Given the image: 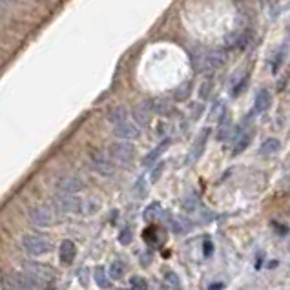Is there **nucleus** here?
Here are the masks:
<instances>
[{
  "label": "nucleus",
  "mask_w": 290,
  "mask_h": 290,
  "mask_svg": "<svg viewBox=\"0 0 290 290\" xmlns=\"http://www.w3.org/2000/svg\"><path fill=\"white\" fill-rule=\"evenodd\" d=\"M110 157L113 161H117L119 165L122 166H130L135 159V148L128 141H117V143L110 144Z\"/></svg>",
  "instance_id": "obj_1"
},
{
  "label": "nucleus",
  "mask_w": 290,
  "mask_h": 290,
  "mask_svg": "<svg viewBox=\"0 0 290 290\" xmlns=\"http://www.w3.org/2000/svg\"><path fill=\"white\" fill-rule=\"evenodd\" d=\"M22 248H24L30 256H42V254H48L53 247H51V243H49V239L42 238V235L26 234L22 238Z\"/></svg>",
  "instance_id": "obj_2"
},
{
  "label": "nucleus",
  "mask_w": 290,
  "mask_h": 290,
  "mask_svg": "<svg viewBox=\"0 0 290 290\" xmlns=\"http://www.w3.org/2000/svg\"><path fill=\"white\" fill-rule=\"evenodd\" d=\"M30 221L37 226H51L57 223V212L53 206H46V204H39L30 210Z\"/></svg>",
  "instance_id": "obj_3"
},
{
  "label": "nucleus",
  "mask_w": 290,
  "mask_h": 290,
  "mask_svg": "<svg viewBox=\"0 0 290 290\" xmlns=\"http://www.w3.org/2000/svg\"><path fill=\"white\" fill-rule=\"evenodd\" d=\"M81 201L78 197L71 194H59L53 197L51 201V206L55 212H62V214H73V212H78L81 210Z\"/></svg>",
  "instance_id": "obj_4"
},
{
  "label": "nucleus",
  "mask_w": 290,
  "mask_h": 290,
  "mask_svg": "<svg viewBox=\"0 0 290 290\" xmlns=\"http://www.w3.org/2000/svg\"><path fill=\"white\" fill-rule=\"evenodd\" d=\"M24 272L33 277V279H37L40 285H48V283H51L55 279V274H53V270L49 267H46L42 263H35V261L24 263Z\"/></svg>",
  "instance_id": "obj_5"
},
{
  "label": "nucleus",
  "mask_w": 290,
  "mask_h": 290,
  "mask_svg": "<svg viewBox=\"0 0 290 290\" xmlns=\"http://www.w3.org/2000/svg\"><path fill=\"white\" fill-rule=\"evenodd\" d=\"M90 161H91L93 170H95L99 175H102V177H113V175H115V165L100 152H91Z\"/></svg>",
  "instance_id": "obj_6"
},
{
  "label": "nucleus",
  "mask_w": 290,
  "mask_h": 290,
  "mask_svg": "<svg viewBox=\"0 0 290 290\" xmlns=\"http://www.w3.org/2000/svg\"><path fill=\"white\" fill-rule=\"evenodd\" d=\"M113 135L121 141H134L141 135V128H139L135 122H130V121H124L121 124L113 126Z\"/></svg>",
  "instance_id": "obj_7"
},
{
  "label": "nucleus",
  "mask_w": 290,
  "mask_h": 290,
  "mask_svg": "<svg viewBox=\"0 0 290 290\" xmlns=\"http://www.w3.org/2000/svg\"><path fill=\"white\" fill-rule=\"evenodd\" d=\"M208 135H210V130H208V128H204V130L199 134V137L195 139V143L192 144L190 152H188V157H187V163H188V165L195 163V161H197L201 155H203L204 146H206V143H208Z\"/></svg>",
  "instance_id": "obj_8"
},
{
  "label": "nucleus",
  "mask_w": 290,
  "mask_h": 290,
  "mask_svg": "<svg viewBox=\"0 0 290 290\" xmlns=\"http://www.w3.org/2000/svg\"><path fill=\"white\" fill-rule=\"evenodd\" d=\"M84 190V182L81 177H77V175H68V177H62L61 181H59V192L61 194H78V192Z\"/></svg>",
  "instance_id": "obj_9"
},
{
  "label": "nucleus",
  "mask_w": 290,
  "mask_h": 290,
  "mask_svg": "<svg viewBox=\"0 0 290 290\" xmlns=\"http://www.w3.org/2000/svg\"><path fill=\"white\" fill-rule=\"evenodd\" d=\"M8 281L15 283V285L20 286V288H24V290H40L42 288V285H40L37 279H33L31 276H28L26 272H13L8 277Z\"/></svg>",
  "instance_id": "obj_10"
},
{
  "label": "nucleus",
  "mask_w": 290,
  "mask_h": 290,
  "mask_svg": "<svg viewBox=\"0 0 290 290\" xmlns=\"http://www.w3.org/2000/svg\"><path fill=\"white\" fill-rule=\"evenodd\" d=\"M131 115H134L135 124H137L139 128H144V126H148L150 121H152V106L148 102L137 104L134 108V112H131Z\"/></svg>",
  "instance_id": "obj_11"
},
{
  "label": "nucleus",
  "mask_w": 290,
  "mask_h": 290,
  "mask_svg": "<svg viewBox=\"0 0 290 290\" xmlns=\"http://www.w3.org/2000/svg\"><path fill=\"white\" fill-rule=\"evenodd\" d=\"M75 254H77V248H75V243L71 239H64L61 243V248H59V257H61L62 265H71L75 259Z\"/></svg>",
  "instance_id": "obj_12"
},
{
  "label": "nucleus",
  "mask_w": 290,
  "mask_h": 290,
  "mask_svg": "<svg viewBox=\"0 0 290 290\" xmlns=\"http://www.w3.org/2000/svg\"><path fill=\"white\" fill-rule=\"evenodd\" d=\"M225 53L223 51H212L206 53L203 59V69H217L225 64Z\"/></svg>",
  "instance_id": "obj_13"
},
{
  "label": "nucleus",
  "mask_w": 290,
  "mask_h": 290,
  "mask_svg": "<svg viewBox=\"0 0 290 290\" xmlns=\"http://www.w3.org/2000/svg\"><path fill=\"white\" fill-rule=\"evenodd\" d=\"M279 150H281V143H279V139H276V137L265 139L263 144L259 146V155L261 157H272V155H276Z\"/></svg>",
  "instance_id": "obj_14"
},
{
  "label": "nucleus",
  "mask_w": 290,
  "mask_h": 290,
  "mask_svg": "<svg viewBox=\"0 0 290 290\" xmlns=\"http://www.w3.org/2000/svg\"><path fill=\"white\" fill-rule=\"evenodd\" d=\"M252 141V130H241L238 135H235L234 141V155H239L241 152L247 150V146Z\"/></svg>",
  "instance_id": "obj_15"
},
{
  "label": "nucleus",
  "mask_w": 290,
  "mask_h": 290,
  "mask_svg": "<svg viewBox=\"0 0 290 290\" xmlns=\"http://www.w3.org/2000/svg\"><path fill=\"white\" fill-rule=\"evenodd\" d=\"M168 146H170V139H165L163 143L157 144V146L153 148L152 152H150L146 157H144V159H143V165H144V166H152V165H155V161L159 159V157L163 155V153H165V150H166V148H168Z\"/></svg>",
  "instance_id": "obj_16"
},
{
  "label": "nucleus",
  "mask_w": 290,
  "mask_h": 290,
  "mask_svg": "<svg viewBox=\"0 0 290 290\" xmlns=\"http://www.w3.org/2000/svg\"><path fill=\"white\" fill-rule=\"evenodd\" d=\"M100 201L95 199V197H90V199H83L81 201V210L78 214H83V216H95L97 212L100 210Z\"/></svg>",
  "instance_id": "obj_17"
},
{
  "label": "nucleus",
  "mask_w": 290,
  "mask_h": 290,
  "mask_svg": "<svg viewBox=\"0 0 290 290\" xmlns=\"http://www.w3.org/2000/svg\"><path fill=\"white\" fill-rule=\"evenodd\" d=\"M232 131V119H230L228 113H225L221 119H219V126H217V141H226Z\"/></svg>",
  "instance_id": "obj_18"
},
{
  "label": "nucleus",
  "mask_w": 290,
  "mask_h": 290,
  "mask_svg": "<svg viewBox=\"0 0 290 290\" xmlns=\"http://www.w3.org/2000/svg\"><path fill=\"white\" fill-rule=\"evenodd\" d=\"M270 102H272V99H270V93L267 90H261L259 93L256 95V100H254V112L256 113H263L269 110Z\"/></svg>",
  "instance_id": "obj_19"
},
{
  "label": "nucleus",
  "mask_w": 290,
  "mask_h": 290,
  "mask_svg": "<svg viewBox=\"0 0 290 290\" xmlns=\"http://www.w3.org/2000/svg\"><path fill=\"white\" fill-rule=\"evenodd\" d=\"M93 279H95L97 286L102 290H108L110 286H112V279H110L108 272H106L102 267H95V270H93Z\"/></svg>",
  "instance_id": "obj_20"
},
{
  "label": "nucleus",
  "mask_w": 290,
  "mask_h": 290,
  "mask_svg": "<svg viewBox=\"0 0 290 290\" xmlns=\"http://www.w3.org/2000/svg\"><path fill=\"white\" fill-rule=\"evenodd\" d=\"M128 121V112H126V108H122V106H117V108H113L112 112L108 113V122L113 126L121 124V122Z\"/></svg>",
  "instance_id": "obj_21"
},
{
  "label": "nucleus",
  "mask_w": 290,
  "mask_h": 290,
  "mask_svg": "<svg viewBox=\"0 0 290 290\" xmlns=\"http://www.w3.org/2000/svg\"><path fill=\"white\" fill-rule=\"evenodd\" d=\"M182 208H184L188 214H194L195 210L199 208V197H197L195 194H190L188 197L182 199Z\"/></svg>",
  "instance_id": "obj_22"
},
{
  "label": "nucleus",
  "mask_w": 290,
  "mask_h": 290,
  "mask_svg": "<svg viewBox=\"0 0 290 290\" xmlns=\"http://www.w3.org/2000/svg\"><path fill=\"white\" fill-rule=\"evenodd\" d=\"M108 276L110 279H121V277L124 276V265H122L121 261H113L108 269Z\"/></svg>",
  "instance_id": "obj_23"
},
{
  "label": "nucleus",
  "mask_w": 290,
  "mask_h": 290,
  "mask_svg": "<svg viewBox=\"0 0 290 290\" xmlns=\"http://www.w3.org/2000/svg\"><path fill=\"white\" fill-rule=\"evenodd\" d=\"M152 112H155V113H159V115H165V113H168L170 112V102L168 100H165V99H155V100H152Z\"/></svg>",
  "instance_id": "obj_24"
},
{
  "label": "nucleus",
  "mask_w": 290,
  "mask_h": 290,
  "mask_svg": "<svg viewBox=\"0 0 290 290\" xmlns=\"http://www.w3.org/2000/svg\"><path fill=\"white\" fill-rule=\"evenodd\" d=\"M165 283L168 286H172L173 290H179V286H181V279H179V276L173 270H166L165 272Z\"/></svg>",
  "instance_id": "obj_25"
},
{
  "label": "nucleus",
  "mask_w": 290,
  "mask_h": 290,
  "mask_svg": "<svg viewBox=\"0 0 290 290\" xmlns=\"http://www.w3.org/2000/svg\"><path fill=\"white\" fill-rule=\"evenodd\" d=\"M192 93V83H187V84H181V86L175 90V99L177 100H187Z\"/></svg>",
  "instance_id": "obj_26"
},
{
  "label": "nucleus",
  "mask_w": 290,
  "mask_h": 290,
  "mask_svg": "<svg viewBox=\"0 0 290 290\" xmlns=\"http://www.w3.org/2000/svg\"><path fill=\"white\" fill-rule=\"evenodd\" d=\"M159 212H161V204L159 203H152L150 206L146 208V210H144V219H146V221H152V219H155Z\"/></svg>",
  "instance_id": "obj_27"
},
{
  "label": "nucleus",
  "mask_w": 290,
  "mask_h": 290,
  "mask_svg": "<svg viewBox=\"0 0 290 290\" xmlns=\"http://www.w3.org/2000/svg\"><path fill=\"white\" fill-rule=\"evenodd\" d=\"M131 290H148V281L141 276H134L130 279Z\"/></svg>",
  "instance_id": "obj_28"
},
{
  "label": "nucleus",
  "mask_w": 290,
  "mask_h": 290,
  "mask_svg": "<svg viewBox=\"0 0 290 290\" xmlns=\"http://www.w3.org/2000/svg\"><path fill=\"white\" fill-rule=\"evenodd\" d=\"M214 88V83L212 81H204L203 84H201V88H199V97L203 100H206L208 97H210V90Z\"/></svg>",
  "instance_id": "obj_29"
},
{
  "label": "nucleus",
  "mask_w": 290,
  "mask_h": 290,
  "mask_svg": "<svg viewBox=\"0 0 290 290\" xmlns=\"http://www.w3.org/2000/svg\"><path fill=\"white\" fill-rule=\"evenodd\" d=\"M131 239H134V235H131V230H128V228H124L121 232V234H119V243H121V245H130L131 243Z\"/></svg>",
  "instance_id": "obj_30"
},
{
  "label": "nucleus",
  "mask_w": 290,
  "mask_h": 290,
  "mask_svg": "<svg viewBox=\"0 0 290 290\" xmlns=\"http://www.w3.org/2000/svg\"><path fill=\"white\" fill-rule=\"evenodd\" d=\"M163 170H165V163H157V166L152 170V175H150V181L152 182H157L161 177V173H163Z\"/></svg>",
  "instance_id": "obj_31"
},
{
  "label": "nucleus",
  "mask_w": 290,
  "mask_h": 290,
  "mask_svg": "<svg viewBox=\"0 0 290 290\" xmlns=\"http://www.w3.org/2000/svg\"><path fill=\"white\" fill-rule=\"evenodd\" d=\"M203 112H204V106H203V104H195L194 108H192V119H194V121H197V119H199L201 115H203Z\"/></svg>",
  "instance_id": "obj_32"
},
{
  "label": "nucleus",
  "mask_w": 290,
  "mask_h": 290,
  "mask_svg": "<svg viewBox=\"0 0 290 290\" xmlns=\"http://www.w3.org/2000/svg\"><path fill=\"white\" fill-rule=\"evenodd\" d=\"M135 192H137V195H141V197L146 194V184H144V179H141V181L135 184Z\"/></svg>",
  "instance_id": "obj_33"
},
{
  "label": "nucleus",
  "mask_w": 290,
  "mask_h": 290,
  "mask_svg": "<svg viewBox=\"0 0 290 290\" xmlns=\"http://www.w3.org/2000/svg\"><path fill=\"white\" fill-rule=\"evenodd\" d=\"M78 277H81V283H83L84 286L88 285V270L86 269H83L81 270V274H78Z\"/></svg>",
  "instance_id": "obj_34"
},
{
  "label": "nucleus",
  "mask_w": 290,
  "mask_h": 290,
  "mask_svg": "<svg viewBox=\"0 0 290 290\" xmlns=\"http://www.w3.org/2000/svg\"><path fill=\"white\" fill-rule=\"evenodd\" d=\"M6 2H8V0H0V13L4 11V6H6Z\"/></svg>",
  "instance_id": "obj_35"
},
{
  "label": "nucleus",
  "mask_w": 290,
  "mask_h": 290,
  "mask_svg": "<svg viewBox=\"0 0 290 290\" xmlns=\"http://www.w3.org/2000/svg\"><path fill=\"white\" fill-rule=\"evenodd\" d=\"M257 2H259V4H267V2H269V0H257Z\"/></svg>",
  "instance_id": "obj_36"
},
{
  "label": "nucleus",
  "mask_w": 290,
  "mask_h": 290,
  "mask_svg": "<svg viewBox=\"0 0 290 290\" xmlns=\"http://www.w3.org/2000/svg\"><path fill=\"white\" fill-rule=\"evenodd\" d=\"M117 290H121V288H117Z\"/></svg>",
  "instance_id": "obj_37"
}]
</instances>
